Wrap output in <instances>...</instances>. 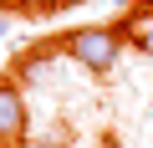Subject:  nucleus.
Returning a JSON list of instances; mask_svg holds the SVG:
<instances>
[{"label":"nucleus","instance_id":"f257e3e1","mask_svg":"<svg viewBox=\"0 0 153 148\" xmlns=\"http://www.w3.org/2000/svg\"><path fill=\"white\" fill-rule=\"evenodd\" d=\"M123 26H76V31H66V56L82 66V71H92V77H107V71L117 66V56H123Z\"/></svg>","mask_w":153,"mask_h":148},{"label":"nucleus","instance_id":"f03ea898","mask_svg":"<svg viewBox=\"0 0 153 148\" xmlns=\"http://www.w3.org/2000/svg\"><path fill=\"white\" fill-rule=\"evenodd\" d=\"M26 133V92L21 82H0V143H16Z\"/></svg>","mask_w":153,"mask_h":148},{"label":"nucleus","instance_id":"7ed1b4c3","mask_svg":"<svg viewBox=\"0 0 153 148\" xmlns=\"http://www.w3.org/2000/svg\"><path fill=\"white\" fill-rule=\"evenodd\" d=\"M66 56V46H31V51H21V61H16V82L26 87V82H46L51 77V66Z\"/></svg>","mask_w":153,"mask_h":148},{"label":"nucleus","instance_id":"20e7f679","mask_svg":"<svg viewBox=\"0 0 153 148\" xmlns=\"http://www.w3.org/2000/svg\"><path fill=\"white\" fill-rule=\"evenodd\" d=\"M123 36H128V46H138L143 56H153V5L133 10V16H128V26H123Z\"/></svg>","mask_w":153,"mask_h":148},{"label":"nucleus","instance_id":"39448f33","mask_svg":"<svg viewBox=\"0 0 153 148\" xmlns=\"http://www.w3.org/2000/svg\"><path fill=\"white\" fill-rule=\"evenodd\" d=\"M112 5H117V10H133V5H138V0H112Z\"/></svg>","mask_w":153,"mask_h":148},{"label":"nucleus","instance_id":"423d86ee","mask_svg":"<svg viewBox=\"0 0 153 148\" xmlns=\"http://www.w3.org/2000/svg\"><path fill=\"white\" fill-rule=\"evenodd\" d=\"M0 36H10V21H5V16H0Z\"/></svg>","mask_w":153,"mask_h":148},{"label":"nucleus","instance_id":"0eeeda50","mask_svg":"<svg viewBox=\"0 0 153 148\" xmlns=\"http://www.w3.org/2000/svg\"><path fill=\"white\" fill-rule=\"evenodd\" d=\"M26 5H41V0H26Z\"/></svg>","mask_w":153,"mask_h":148}]
</instances>
